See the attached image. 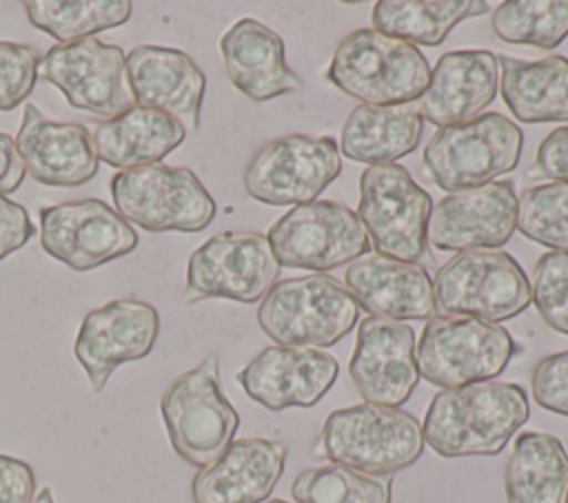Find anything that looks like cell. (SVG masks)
Instances as JSON below:
<instances>
[{
	"instance_id": "6da1fadb",
	"label": "cell",
	"mask_w": 568,
	"mask_h": 503,
	"mask_svg": "<svg viewBox=\"0 0 568 503\" xmlns=\"http://www.w3.org/2000/svg\"><path fill=\"white\" fill-rule=\"evenodd\" d=\"M528 417V394L519 383L477 381L435 394L422 432L424 443L444 459L495 456Z\"/></svg>"
},
{
	"instance_id": "7a4b0ae2",
	"label": "cell",
	"mask_w": 568,
	"mask_h": 503,
	"mask_svg": "<svg viewBox=\"0 0 568 503\" xmlns=\"http://www.w3.org/2000/svg\"><path fill=\"white\" fill-rule=\"evenodd\" d=\"M326 78L362 104H410L426 91L430 66L415 44L362 27L339 40Z\"/></svg>"
},
{
	"instance_id": "3957f363",
	"label": "cell",
	"mask_w": 568,
	"mask_h": 503,
	"mask_svg": "<svg viewBox=\"0 0 568 503\" xmlns=\"http://www.w3.org/2000/svg\"><path fill=\"white\" fill-rule=\"evenodd\" d=\"M324 456L368 476H390L424 452L422 423L402 408L357 403L333 410L320 432Z\"/></svg>"
},
{
	"instance_id": "277c9868",
	"label": "cell",
	"mask_w": 568,
	"mask_h": 503,
	"mask_svg": "<svg viewBox=\"0 0 568 503\" xmlns=\"http://www.w3.org/2000/svg\"><path fill=\"white\" fill-rule=\"evenodd\" d=\"M160 414L173 452L195 468L217 461L233 443L240 414L220 381L217 355L178 374L160 394Z\"/></svg>"
},
{
	"instance_id": "5b68a950",
	"label": "cell",
	"mask_w": 568,
	"mask_h": 503,
	"mask_svg": "<svg viewBox=\"0 0 568 503\" xmlns=\"http://www.w3.org/2000/svg\"><path fill=\"white\" fill-rule=\"evenodd\" d=\"M359 306L326 273L277 279L257 308V326L277 346L331 348L357 324Z\"/></svg>"
},
{
	"instance_id": "8992f818",
	"label": "cell",
	"mask_w": 568,
	"mask_h": 503,
	"mask_svg": "<svg viewBox=\"0 0 568 503\" xmlns=\"http://www.w3.org/2000/svg\"><path fill=\"white\" fill-rule=\"evenodd\" d=\"M524 133L501 113H481L470 122L439 129L426 144L422 164L446 193L468 191L510 173L521 157Z\"/></svg>"
},
{
	"instance_id": "52a82bcc",
	"label": "cell",
	"mask_w": 568,
	"mask_h": 503,
	"mask_svg": "<svg viewBox=\"0 0 568 503\" xmlns=\"http://www.w3.org/2000/svg\"><path fill=\"white\" fill-rule=\"evenodd\" d=\"M513 335L490 321L457 315H435L415 343L419 377L450 390L499 377L517 355Z\"/></svg>"
},
{
	"instance_id": "ba28073f",
	"label": "cell",
	"mask_w": 568,
	"mask_h": 503,
	"mask_svg": "<svg viewBox=\"0 0 568 503\" xmlns=\"http://www.w3.org/2000/svg\"><path fill=\"white\" fill-rule=\"evenodd\" d=\"M111 197L120 217L149 233H200L215 217V199L186 166L164 162L118 171Z\"/></svg>"
},
{
	"instance_id": "9c48e42d",
	"label": "cell",
	"mask_w": 568,
	"mask_h": 503,
	"mask_svg": "<svg viewBox=\"0 0 568 503\" xmlns=\"http://www.w3.org/2000/svg\"><path fill=\"white\" fill-rule=\"evenodd\" d=\"M435 308L442 315L499 324L524 312L530 281L521 264L504 250H462L435 273Z\"/></svg>"
},
{
	"instance_id": "30bf717a",
	"label": "cell",
	"mask_w": 568,
	"mask_h": 503,
	"mask_svg": "<svg viewBox=\"0 0 568 503\" xmlns=\"http://www.w3.org/2000/svg\"><path fill=\"white\" fill-rule=\"evenodd\" d=\"M433 199L406 166H368L359 175L357 217L377 255L417 261L426 255Z\"/></svg>"
},
{
	"instance_id": "8fae6325",
	"label": "cell",
	"mask_w": 568,
	"mask_h": 503,
	"mask_svg": "<svg viewBox=\"0 0 568 503\" xmlns=\"http://www.w3.org/2000/svg\"><path fill=\"white\" fill-rule=\"evenodd\" d=\"M266 239L286 268L326 273L371 250L357 213L333 199H313L286 211L271 224Z\"/></svg>"
},
{
	"instance_id": "7c38bea8",
	"label": "cell",
	"mask_w": 568,
	"mask_h": 503,
	"mask_svg": "<svg viewBox=\"0 0 568 503\" xmlns=\"http://www.w3.org/2000/svg\"><path fill=\"white\" fill-rule=\"evenodd\" d=\"M280 261L255 230H224L200 244L186 264L184 301L233 299L255 304L280 277Z\"/></svg>"
},
{
	"instance_id": "4fadbf2b",
	"label": "cell",
	"mask_w": 568,
	"mask_h": 503,
	"mask_svg": "<svg viewBox=\"0 0 568 503\" xmlns=\"http://www.w3.org/2000/svg\"><path fill=\"white\" fill-rule=\"evenodd\" d=\"M342 173L333 137L291 133L260 146L244 168V191L268 206L313 202Z\"/></svg>"
},
{
	"instance_id": "5bb4252c",
	"label": "cell",
	"mask_w": 568,
	"mask_h": 503,
	"mask_svg": "<svg viewBox=\"0 0 568 503\" xmlns=\"http://www.w3.org/2000/svg\"><path fill=\"white\" fill-rule=\"evenodd\" d=\"M38 217L42 250L75 273L120 259L140 242L135 228L98 197L42 206Z\"/></svg>"
},
{
	"instance_id": "9a60e30c",
	"label": "cell",
	"mask_w": 568,
	"mask_h": 503,
	"mask_svg": "<svg viewBox=\"0 0 568 503\" xmlns=\"http://www.w3.org/2000/svg\"><path fill=\"white\" fill-rule=\"evenodd\" d=\"M40 78L58 86L73 109L104 120L135 104L124 51L98 38L53 44L40 62Z\"/></svg>"
},
{
	"instance_id": "2e32d148",
	"label": "cell",
	"mask_w": 568,
	"mask_h": 503,
	"mask_svg": "<svg viewBox=\"0 0 568 503\" xmlns=\"http://www.w3.org/2000/svg\"><path fill=\"white\" fill-rule=\"evenodd\" d=\"M158 335V308L138 297L111 299L89 310L73 341V355L87 374L89 388L100 394L122 363L151 355Z\"/></svg>"
},
{
	"instance_id": "e0dca14e",
	"label": "cell",
	"mask_w": 568,
	"mask_h": 503,
	"mask_svg": "<svg viewBox=\"0 0 568 503\" xmlns=\"http://www.w3.org/2000/svg\"><path fill=\"white\" fill-rule=\"evenodd\" d=\"M517 228V195L513 182H490L448 193L430 208L426 242L437 250H495L510 242Z\"/></svg>"
},
{
	"instance_id": "ac0fdd59",
	"label": "cell",
	"mask_w": 568,
	"mask_h": 503,
	"mask_svg": "<svg viewBox=\"0 0 568 503\" xmlns=\"http://www.w3.org/2000/svg\"><path fill=\"white\" fill-rule=\"evenodd\" d=\"M348 374L366 403L404 406L419 381L415 330L386 317L362 319Z\"/></svg>"
},
{
	"instance_id": "d6986e66",
	"label": "cell",
	"mask_w": 568,
	"mask_h": 503,
	"mask_svg": "<svg viewBox=\"0 0 568 503\" xmlns=\"http://www.w3.org/2000/svg\"><path fill=\"white\" fill-rule=\"evenodd\" d=\"M337 374L339 363L331 352L275 343L257 352L235 379L253 401L280 412L313 408L333 388Z\"/></svg>"
},
{
	"instance_id": "ffe728a7",
	"label": "cell",
	"mask_w": 568,
	"mask_h": 503,
	"mask_svg": "<svg viewBox=\"0 0 568 503\" xmlns=\"http://www.w3.org/2000/svg\"><path fill=\"white\" fill-rule=\"evenodd\" d=\"M126 75L138 106L162 111L186 133H197L206 75L186 51L138 44L126 53Z\"/></svg>"
},
{
	"instance_id": "44dd1931",
	"label": "cell",
	"mask_w": 568,
	"mask_h": 503,
	"mask_svg": "<svg viewBox=\"0 0 568 503\" xmlns=\"http://www.w3.org/2000/svg\"><path fill=\"white\" fill-rule=\"evenodd\" d=\"M16 148L24 171L44 186L75 188L98 173V153L84 124L58 122L33 102L24 104Z\"/></svg>"
},
{
	"instance_id": "7402d4cb",
	"label": "cell",
	"mask_w": 568,
	"mask_h": 503,
	"mask_svg": "<svg viewBox=\"0 0 568 503\" xmlns=\"http://www.w3.org/2000/svg\"><path fill=\"white\" fill-rule=\"evenodd\" d=\"M499 86V60L486 49L444 53L426 91L415 100L422 120L444 129L470 122L495 100Z\"/></svg>"
},
{
	"instance_id": "603a6c76",
	"label": "cell",
	"mask_w": 568,
	"mask_h": 503,
	"mask_svg": "<svg viewBox=\"0 0 568 503\" xmlns=\"http://www.w3.org/2000/svg\"><path fill=\"white\" fill-rule=\"evenodd\" d=\"M344 286L371 317L410 321L437 310L433 277L419 261L364 255L346 266Z\"/></svg>"
},
{
	"instance_id": "cb8c5ba5",
	"label": "cell",
	"mask_w": 568,
	"mask_h": 503,
	"mask_svg": "<svg viewBox=\"0 0 568 503\" xmlns=\"http://www.w3.org/2000/svg\"><path fill=\"white\" fill-rule=\"evenodd\" d=\"M284 463L282 441L237 439L217 461L195 472L191 499L193 503H264L282 479Z\"/></svg>"
},
{
	"instance_id": "d4e9b609",
	"label": "cell",
	"mask_w": 568,
	"mask_h": 503,
	"mask_svg": "<svg viewBox=\"0 0 568 503\" xmlns=\"http://www.w3.org/2000/svg\"><path fill=\"white\" fill-rule=\"evenodd\" d=\"M220 53L231 84L253 102H268L302 89L286 64L284 40L255 18H242L220 38Z\"/></svg>"
},
{
	"instance_id": "484cf974",
	"label": "cell",
	"mask_w": 568,
	"mask_h": 503,
	"mask_svg": "<svg viewBox=\"0 0 568 503\" xmlns=\"http://www.w3.org/2000/svg\"><path fill=\"white\" fill-rule=\"evenodd\" d=\"M91 137L98 160L129 171L160 164L186 140V129L162 111L133 104L129 111L98 122Z\"/></svg>"
},
{
	"instance_id": "4316f807",
	"label": "cell",
	"mask_w": 568,
	"mask_h": 503,
	"mask_svg": "<svg viewBox=\"0 0 568 503\" xmlns=\"http://www.w3.org/2000/svg\"><path fill=\"white\" fill-rule=\"evenodd\" d=\"M424 120L410 104L355 106L339 133V153L353 162L384 166L410 155L422 137Z\"/></svg>"
},
{
	"instance_id": "83f0119b",
	"label": "cell",
	"mask_w": 568,
	"mask_h": 503,
	"mask_svg": "<svg viewBox=\"0 0 568 503\" xmlns=\"http://www.w3.org/2000/svg\"><path fill=\"white\" fill-rule=\"evenodd\" d=\"M501 97L526 124L568 122V58L519 60L499 55Z\"/></svg>"
},
{
	"instance_id": "f1b7e54d",
	"label": "cell",
	"mask_w": 568,
	"mask_h": 503,
	"mask_svg": "<svg viewBox=\"0 0 568 503\" xmlns=\"http://www.w3.org/2000/svg\"><path fill=\"white\" fill-rule=\"evenodd\" d=\"M508 503H568V452L550 432H521L504 468Z\"/></svg>"
},
{
	"instance_id": "f546056e",
	"label": "cell",
	"mask_w": 568,
	"mask_h": 503,
	"mask_svg": "<svg viewBox=\"0 0 568 503\" xmlns=\"http://www.w3.org/2000/svg\"><path fill=\"white\" fill-rule=\"evenodd\" d=\"M484 13V0H377L371 22L375 31L415 47H437L459 22Z\"/></svg>"
},
{
	"instance_id": "4dcf8cb0",
	"label": "cell",
	"mask_w": 568,
	"mask_h": 503,
	"mask_svg": "<svg viewBox=\"0 0 568 503\" xmlns=\"http://www.w3.org/2000/svg\"><path fill=\"white\" fill-rule=\"evenodd\" d=\"M29 22L58 44L95 38L100 31L122 27L131 20V0H24Z\"/></svg>"
},
{
	"instance_id": "1f68e13d",
	"label": "cell",
	"mask_w": 568,
	"mask_h": 503,
	"mask_svg": "<svg viewBox=\"0 0 568 503\" xmlns=\"http://www.w3.org/2000/svg\"><path fill=\"white\" fill-rule=\"evenodd\" d=\"M493 33L508 44L555 49L568 38V0H508L490 16Z\"/></svg>"
},
{
	"instance_id": "d6a6232c",
	"label": "cell",
	"mask_w": 568,
	"mask_h": 503,
	"mask_svg": "<svg viewBox=\"0 0 568 503\" xmlns=\"http://www.w3.org/2000/svg\"><path fill=\"white\" fill-rule=\"evenodd\" d=\"M291 494L295 503H390V479L326 463L302 470Z\"/></svg>"
},
{
	"instance_id": "836d02e7",
	"label": "cell",
	"mask_w": 568,
	"mask_h": 503,
	"mask_svg": "<svg viewBox=\"0 0 568 503\" xmlns=\"http://www.w3.org/2000/svg\"><path fill=\"white\" fill-rule=\"evenodd\" d=\"M517 228L535 244L568 253V184H537L517 197Z\"/></svg>"
},
{
	"instance_id": "e575fe53",
	"label": "cell",
	"mask_w": 568,
	"mask_h": 503,
	"mask_svg": "<svg viewBox=\"0 0 568 503\" xmlns=\"http://www.w3.org/2000/svg\"><path fill=\"white\" fill-rule=\"evenodd\" d=\"M530 297L541 319L568 335V253L548 250L535 261Z\"/></svg>"
},
{
	"instance_id": "d590c367",
	"label": "cell",
	"mask_w": 568,
	"mask_h": 503,
	"mask_svg": "<svg viewBox=\"0 0 568 503\" xmlns=\"http://www.w3.org/2000/svg\"><path fill=\"white\" fill-rule=\"evenodd\" d=\"M40 78V55L31 44L0 40V111H13Z\"/></svg>"
},
{
	"instance_id": "8d00e7d4",
	"label": "cell",
	"mask_w": 568,
	"mask_h": 503,
	"mask_svg": "<svg viewBox=\"0 0 568 503\" xmlns=\"http://www.w3.org/2000/svg\"><path fill=\"white\" fill-rule=\"evenodd\" d=\"M535 401L555 414L568 417V350L537 361L530 377Z\"/></svg>"
},
{
	"instance_id": "74e56055",
	"label": "cell",
	"mask_w": 568,
	"mask_h": 503,
	"mask_svg": "<svg viewBox=\"0 0 568 503\" xmlns=\"http://www.w3.org/2000/svg\"><path fill=\"white\" fill-rule=\"evenodd\" d=\"M36 235V226L27 208L13 199L0 195V261L24 248Z\"/></svg>"
},
{
	"instance_id": "f35d334b",
	"label": "cell",
	"mask_w": 568,
	"mask_h": 503,
	"mask_svg": "<svg viewBox=\"0 0 568 503\" xmlns=\"http://www.w3.org/2000/svg\"><path fill=\"white\" fill-rule=\"evenodd\" d=\"M36 483V472L27 461L0 452V503H31Z\"/></svg>"
},
{
	"instance_id": "ab89813d",
	"label": "cell",
	"mask_w": 568,
	"mask_h": 503,
	"mask_svg": "<svg viewBox=\"0 0 568 503\" xmlns=\"http://www.w3.org/2000/svg\"><path fill=\"white\" fill-rule=\"evenodd\" d=\"M535 162L541 175L568 184V126H559L541 140Z\"/></svg>"
},
{
	"instance_id": "60d3db41",
	"label": "cell",
	"mask_w": 568,
	"mask_h": 503,
	"mask_svg": "<svg viewBox=\"0 0 568 503\" xmlns=\"http://www.w3.org/2000/svg\"><path fill=\"white\" fill-rule=\"evenodd\" d=\"M24 175L27 171L18 155L16 140L0 131V195L18 191L24 182Z\"/></svg>"
},
{
	"instance_id": "b9f144b4",
	"label": "cell",
	"mask_w": 568,
	"mask_h": 503,
	"mask_svg": "<svg viewBox=\"0 0 568 503\" xmlns=\"http://www.w3.org/2000/svg\"><path fill=\"white\" fill-rule=\"evenodd\" d=\"M31 503H55L51 487H42V490L33 496V501H31Z\"/></svg>"
},
{
	"instance_id": "7bdbcfd3",
	"label": "cell",
	"mask_w": 568,
	"mask_h": 503,
	"mask_svg": "<svg viewBox=\"0 0 568 503\" xmlns=\"http://www.w3.org/2000/svg\"><path fill=\"white\" fill-rule=\"evenodd\" d=\"M264 503H291V501H284V499H271V501H264Z\"/></svg>"
}]
</instances>
